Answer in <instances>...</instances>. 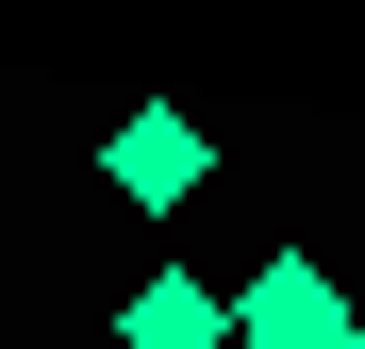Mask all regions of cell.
<instances>
[{"instance_id":"3957f363","label":"cell","mask_w":365,"mask_h":349,"mask_svg":"<svg viewBox=\"0 0 365 349\" xmlns=\"http://www.w3.org/2000/svg\"><path fill=\"white\" fill-rule=\"evenodd\" d=\"M116 349H232V300L200 266H150L133 300H116Z\"/></svg>"},{"instance_id":"6da1fadb","label":"cell","mask_w":365,"mask_h":349,"mask_svg":"<svg viewBox=\"0 0 365 349\" xmlns=\"http://www.w3.org/2000/svg\"><path fill=\"white\" fill-rule=\"evenodd\" d=\"M232 349H365V333H349V283H332L316 250H266L250 283H232Z\"/></svg>"},{"instance_id":"7a4b0ae2","label":"cell","mask_w":365,"mask_h":349,"mask_svg":"<svg viewBox=\"0 0 365 349\" xmlns=\"http://www.w3.org/2000/svg\"><path fill=\"white\" fill-rule=\"evenodd\" d=\"M100 183L150 200V216H182V200H200V116H182V100H133V116L100 133Z\"/></svg>"}]
</instances>
